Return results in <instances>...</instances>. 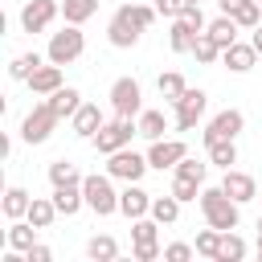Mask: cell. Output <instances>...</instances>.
I'll return each instance as SVG.
<instances>
[{"label": "cell", "mask_w": 262, "mask_h": 262, "mask_svg": "<svg viewBox=\"0 0 262 262\" xmlns=\"http://www.w3.org/2000/svg\"><path fill=\"white\" fill-rule=\"evenodd\" d=\"M98 12V0H61V16L66 25H86Z\"/></svg>", "instance_id": "obj_27"}, {"label": "cell", "mask_w": 262, "mask_h": 262, "mask_svg": "<svg viewBox=\"0 0 262 262\" xmlns=\"http://www.w3.org/2000/svg\"><path fill=\"white\" fill-rule=\"evenodd\" d=\"M57 123H61V119L53 115V106L41 102V106H33V111L25 115V123H20V139H25V143H45V139L53 135Z\"/></svg>", "instance_id": "obj_8"}, {"label": "cell", "mask_w": 262, "mask_h": 262, "mask_svg": "<svg viewBox=\"0 0 262 262\" xmlns=\"http://www.w3.org/2000/svg\"><path fill=\"white\" fill-rule=\"evenodd\" d=\"M82 49H86L82 29H78V25H66L61 33H53V37H49L45 61H53V66H70V61H78V57H82Z\"/></svg>", "instance_id": "obj_5"}, {"label": "cell", "mask_w": 262, "mask_h": 262, "mask_svg": "<svg viewBox=\"0 0 262 262\" xmlns=\"http://www.w3.org/2000/svg\"><path fill=\"white\" fill-rule=\"evenodd\" d=\"M196 188H201V180H188V176H176V180H172V196H176L180 205H184V201H201Z\"/></svg>", "instance_id": "obj_38"}, {"label": "cell", "mask_w": 262, "mask_h": 262, "mask_svg": "<svg viewBox=\"0 0 262 262\" xmlns=\"http://www.w3.org/2000/svg\"><path fill=\"white\" fill-rule=\"evenodd\" d=\"M172 106H176V127H180V131H192V127L201 123L205 106H209V94H205V90H184Z\"/></svg>", "instance_id": "obj_11"}, {"label": "cell", "mask_w": 262, "mask_h": 262, "mask_svg": "<svg viewBox=\"0 0 262 262\" xmlns=\"http://www.w3.org/2000/svg\"><path fill=\"white\" fill-rule=\"evenodd\" d=\"M258 4H262V0H258Z\"/></svg>", "instance_id": "obj_49"}, {"label": "cell", "mask_w": 262, "mask_h": 262, "mask_svg": "<svg viewBox=\"0 0 262 262\" xmlns=\"http://www.w3.org/2000/svg\"><path fill=\"white\" fill-rule=\"evenodd\" d=\"M201 33L184 20V16H176L172 20V33H168V45H172V53H192V41H196Z\"/></svg>", "instance_id": "obj_21"}, {"label": "cell", "mask_w": 262, "mask_h": 262, "mask_svg": "<svg viewBox=\"0 0 262 262\" xmlns=\"http://www.w3.org/2000/svg\"><path fill=\"white\" fill-rule=\"evenodd\" d=\"M156 86H160V94H164L168 102H176V98H180V94L188 90V86H184V78H180L176 70H168V74H160V82H156Z\"/></svg>", "instance_id": "obj_37"}, {"label": "cell", "mask_w": 262, "mask_h": 262, "mask_svg": "<svg viewBox=\"0 0 262 262\" xmlns=\"http://www.w3.org/2000/svg\"><path fill=\"white\" fill-rule=\"evenodd\" d=\"M156 12L168 16V20H176V16L184 12V0H156Z\"/></svg>", "instance_id": "obj_42"}, {"label": "cell", "mask_w": 262, "mask_h": 262, "mask_svg": "<svg viewBox=\"0 0 262 262\" xmlns=\"http://www.w3.org/2000/svg\"><path fill=\"white\" fill-rule=\"evenodd\" d=\"M184 156H188V147H184L180 139H151V147H147V164H151L156 172H164V168H176Z\"/></svg>", "instance_id": "obj_12"}, {"label": "cell", "mask_w": 262, "mask_h": 262, "mask_svg": "<svg viewBox=\"0 0 262 262\" xmlns=\"http://www.w3.org/2000/svg\"><path fill=\"white\" fill-rule=\"evenodd\" d=\"M131 237H135V246H160L156 237H160V221L147 213V217H135L131 221Z\"/></svg>", "instance_id": "obj_28"}, {"label": "cell", "mask_w": 262, "mask_h": 262, "mask_svg": "<svg viewBox=\"0 0 262 262\" xmlns=\"http://www.w3.org/2000/svg\"><path fill=\"white\" fill-rule=\"evenodd\" d=\"M258 233H262V217H258Z\"/></svg>", "instance_id": "obj_48"}, {"label": "cell", "mask_w": 262, "mask_h": 262, "mask_svg": "<svg viewBox=\"0 0 262 262\" xmlns=\"http://www.w3.org/2000/svg\"><path fill=\"white\" fill-rule=\"evenodd\" d=\"M151 217L160 221V225H172L176 217H180V201L168 192V196H151Z\"/></svg>", "instance_id": "obj_32"}, {"label": "cell", "mask_w": 262, "mask_h": 262, "mask_svg": "<svg viewBox=\"0 0 262 262\" xmlns=\"http://www.w3.org/2000/svg\"><path fill=\"white\" fill-rule=\"evenodd\" d=\"M29 90H33V94H45V98H49L53 90H61V66H53V61L41 66V70L29 78Z\"/></svg>", "instance_id": "obj_19"}, {"label": "cell", "mask_w": 262, "mask_h": 262, "mask_svg": "<svg viewBox=\"0 0 262 262\" xmlns=\"http://www.w3.org/2000/svg\"><path fill=\"white\" fill-rule=\"evenodd\" d=\"M196 254V246H188V242H172V246H164V258L168 262H188Z\"/></svg>", "instance_id": "obj_40"}, {"label": "cell", "mask_w": 262, "mask_h": 262, "mask_svg": "<svg viewBox=\"0 0 262 262\" xmlns=\"http://www.w3.org/2000/svg\"><path fill=\"white\" fill-rule=\"evenodd\" d=\"M209 160H213L217 168H233V164H237V143H233V139H217V143H209Z\"/></svg>", "instance_id": "obj_34"}, {"label": "cell", "mask_w": 262, "mask_h": 262, "mask_svg": "<svg viewBox=\"0 0 262 262\" xmlns=\"http://www.w3.org/2000/svg\"><path fill=\"white\" fill-rule=\"evenodd\" d=\"M111 106H115V115H123V119H139V111H143V90H139V82H135V78H115V86H111Z\"/></svg>", "instance_id": "obj_7"}, {"label": "cell", "mask_w": 262, "mask_h": 262, "mask_svg": "<svg viewBox=\"0 0 262 262\" xmlns=\"http://www.w3.org/2000/svg\"><path fill=\"white\" fill-rule=\"evenodd\" d=\"M53 205H57V213H61V217H74V213L86 205L82 184H57V188H53Z\"/></svg>", "instance_id": "obj_18"}, {"label": "cell", "mask_w": 262, "mask_h": 262, "mask_svg": "<svg viewBox=\"0 0 262 262\" xmlns=\"http://www.w3.org/2000/svg\"><path fill=\"white\" fill-rule=\"evenodd\" d=\"M156 16H160V12L147 8V4H123V8H115L111 25H106V41H111L115 49H131V45L139 41V33H143Z\"/></svg>", "instance_id": "obj_1"}, {"label": "cell", "mask_w": 262, "mask_h": 262, "mask_svg": "<svg viewBox=\"0 0 262 262\" xmlns=\"http://www.w3.org/2000/svg\"><path fill=\"white\" fill-rule=\"evenodd\" d=\"M242 205L217 184V188H201V213H205V221L213 225V229H237V213Z\"/></svg>", "instance_id": "obj_2"}, {"label": "cell", "mask_w": 262, "mask_h": 262, "mask_svg": "<svg viewBox=\"0 0 262 262\" xmlns=\"http://www.w3.org/2000/svg\"><path fill=\"white\" fill-rule=\"evenodd\" d=\"M180 16H184V20H188V25L196 29V33H205V29H209V20H205L201 4H184V12H180Z\"/></svg>", "instance_id": "obj_41"}, {"label": "cell", "mask_w": 262, "mask_h": 262, "mask_svg": "<svg viewBox=\"0 0 262 262\" xmlns=\"http://www.w3.org/2000/svg\"><path fill=\"white\" fill-rule=\"evenodd\" d=\"M250 45H254V49H258V53H262V25H258V29H254V37H250Z\"/></svg>", "instance_id": "obj_45"}, {"label": "cell", "mask_w": 262, "mask_h": 262, "mask_svg": "<svg viewBox=\"0 0 262 262\" xmlns=\"http://www.w3.org/2000/svg\"><path fill=\"white\" fill-rule=\"evenodd\" d=\"M205 172H209V168H205L201 160H188V156L176 164V176H188V180H201V184H205Z\"/></svg>", "instance_id": "obj_39"}, {"label": "cell", "mask_w": 262, "mask_h": 262, "mask_svg": "<svg viewBox=\"0 0 262 262\" xmlns=\"http://www.w3.org/2000/svg\"><path fill=\"white\" fill-rule=\"evenodd\" d=\"M237 29H242V25H237L233 16H225V12H221L217 20H209V29H205V33H209V37H213L221 49H229V45L237 41Z\"/></svg>", "instance_id": "obj_23"}, {"label": "cell", "mask_w": 262, "mask_h": 262, "mask_svg": "<svg viewBox=\"0 0 262 262\" xmlns=\"http://www.w3.org/2000/svg\"><path fill=\"white\" fill-rule=\"evenodd\" d=\"M242 127H246V115L229 106V111H221V115H213V119H209V127L201 131V139H205V147H209V143H217V139H237V135H242Z\"/></svg>", "instance_id": "obj_9"}, {"label": "cell", "mask_w": 262, "mask_h": 262, "mask_svg": "<svg viewBox=\"0 0 262 262\" xmlns=\"http://www.w3.org/2000/svg\"><path fill=\"white\" fill-rule=\"evenodd\" d=\"M119 213L131 217V221H135V217H147V213H151V192H143L139 184H127V188L119 192Z\"/></svg>", "instance_id": "obj_15"}, {"label": "cell", "mask_w": 262, "mask_h": 262, "mask_svg": "<svg viewBox=\"0 0 262 262\" xmlns=\"http://www.w3.org/2000/svg\"><path fill=\"white\" fill-rule=\"evenodd\" d=\"M258 258H262V233H258Z\"/></svg>", "instance_id": "obj_46"}, {"label": "cell", "mask_w": 262, "mask_h": 262, "mask_svg": "<svg viewBox=\"0 0 262 262\" xmlns=\"http://www.w3.org/2000/svg\"><path fill=\"white\" fill-rule=\"evenodd\" d=\"M131 254H135V262H156V258H160L164 250H160V246H135Z\"/></svg>", "instance_id": "obj_43"}, {"label": "cell", "mask_w": 262, "mask_h": 262, "mask_svg": "<svg viewBox=\"0 0 262 262\" xmlns=\"http://www.w3.org/2000/svg\"><path fill=\"white\" fill-rule=\"evenodd\" d=\"M102 123H106V119H102L98 102H82V106L74 111V135H78V139H94Z\"/></svg>", "instance_id": "obj_16"}, {"label": "cell", "mask_w": 262, "mask_h": 262, "mask_svg": "<svg viewBox=\"0 0 262 262\" xmlns=\"http://www.w3.org/2000/svg\"><path fill=\"white\" fill-rule=\"evenodd\" d=\"M41 66H45V61H41V53H20V57H12V66H8V78L29 82V78H33Z\"/></svg>", "instance_id": "obj_29"}, {"label": "cell", "mask_w": 262, "mask_h": 262, "mask_svg": "<svg viewBox=\"0 0 262 262\" xmlns=\"http://www.w3.org/2000/svg\"><path fill=\"white\" fill-rule=\"evenodd\" d=\"M221 188H225V192H229L237 205H246V201H254V196H258V180H254L250 172H237V168H225Z\"/></svg>", "instance_id": "obj_13"}, {"label": "cell", "mask_w": 262, "mask_h": 262, "mask_svg": "<svg viewBox=\"0 0 262 262\" xmlns=\"http://www.w3.org/2000/svg\"><path fill=\"white\" fill-rule=\"evenodd\" d=\"M8 246H12V250H25V254H29V250L37 246V225H33L29 217H25V221L16 217V221L8 225Z\"/></svg>", "instance_id": "obj_22"}, {"label": "cell", "mask_w": 262, "mask_h": 262, "mask_svg": "<svg viewBox=\"0 0 262 262\" xmlns=\"http://www.w3.org/2000/svg\"><path fill=\"white\" fill-rule=\"evenodd\" d=\"M49 258H53V250H49V246H41V242L29 250V262H49Z\"/></svg>", "instance_id": "obj_44"}, {"label": "cell", "mask_w": 262, "mask_h": 262, "mask_svg": "<svg viewBox=\"0 0 262 262\" xmlns=\"http://www.w3.org/2000/svg\"><path fill=\"white\" fill-rule=\"evenodd\" d=\"M115 176L106 172V176H86L82 180V196H86V209H94L98 217H111V213H119V192H115V184H111Z\"/></svg>", "instance_id": "obj_3"}, {"label": "cell", "mask_w": 262, "mask_h": 262, "mask_svg": "<svg viewBox=\"0 0 262 262\" xmlns=\"http://www.w3.org/2000/svg\"><path fill=\"white\" fill-rule=\"evenodd\" d=\"M139 135L151 143V139H164V131H168V119H164V111H139Z\"/></svg>", "instance_id": "obj_24"}, {"label": "cell", "mask_w": 262, "mask_h": 262, "mask_svg": "<svg viewBox=\"0 0 262 262\" xmlns=\"http://www.w3.org/2000/svg\"><path fill=\"white\" fill-rule=\"evenodd\" d=\"M221 61H225L233 74H246V70H254V61H258V49H254V45H242V41H233L229 49H221Z\"/></svg>", "instance_id": "obj_17"}, {"label": "cell", "mask_w": 262, "mask_h": 262, "mask_svg": "<svg viewBox=\"0 0 262 262\" xmlns=\"http://www.w3.org/2000/svg\"><path fill=\"white\" fill-rule=\"evenodd\" d=\"M225 16H233L242 29H258L262 25V4L258 0H217Z\"/></svg>", "instance_id": "obj_14"}, {"label": "cell", "mask_w": 262, "mask_h": 262, "mask_svg": "<svg viewBox=\"0 0 262 262\" xmlns=\"http://www.w3.org/2000/svg\"><path fill=\"white\" fill-rule=\"evenodd\" d=\"M29 205H33V196H29L25 188H16V184H12V188L4 192V217H8V221L25 217V213H29Z\"/></svg>", "instance_id": "obj_31"}, {"label": "cell", "mask_w": 262, "mask_h": 262, "mask_svg": "<svg viewBox=\"0 0 262 262\" xmlns=\"http://www.w3.org/2000/svg\"><path fill=\"white\" fill-rule=\"evenodd\" d=\"M147 168H151L147 156H139V151H131V147H119V151L106 156V172H111L115 180H123V184H139Z\"/></svg>", "instance_id": "obj_6"}, {"label": "cell", "mask_w": 262, "mask_h": 262, "mask_svg": "<svg viewBox=\"0 0 262 262\" xmlns=\"http://www.w3.org/2000/svg\"><path fill=\"white\" fill-rule=\"evenodd\" d=\"M192 57H196L201 66H213V61L221 57V45H217V41H213L209 33H201V37L192 41Z\"/></svg>", "instance_id": "obj_36"}, {"label": "cell", "mask_w": 262, "mask_h": 262, "mask_svg": "<svg viewBox=\"0 0 262 262\" xmlns=\"http://www.w3.org/2000/svg\"><path fill=\"white\" fill-rule=\"evenodd\" d=\"M246 258V242L233 233V229H225L221 233V250H217V262H242Z\"/></svg>", "instance_id": "obj_33"}, {"label": "cell", "mask_w": 262, "mask_h": 262, "mask_svg": "<svg viewBox=\"0 0 262 262\" xmlns=\"http://www.w3.org/2000/svg\"><path fill=\"white\" fill-rule=\"evenodd\" d=\"M86 176L78 172V164H70V160H53L49 164V184L57 188V184H82Z\"/></svg>", "instance_id": "obj_30"}, {"label": "cell", "mask_w": 262, "mask_h": 262, "mask_svg": "<svg viewBox=\"0 0 262 262\" xmlns=\"http://www.w3.org/2000/svg\"><path fill=\"white\" fill-rule=\"evenodd\" d=\"M131 135H139V123H135V119H123V115H115L111 123H102V127H98V135H94L90 143L98 147V156H111V151L127 147V143H131Z\"/></svg>", "instance_id": "obj_4"}, {"label": "cell", "mask_w": 262, "mask_h": 262, "mask_svg": "<svg viewBox=\"0 0 262 262\" xmlns=\"http://www.w3.org/2000/svg\"><path fill=\"white\" fill-rule=\"evenodd\" d=\"M221 233H225V229H213V225H209V229H201V233H196V242H192V246H196V254L217 262V250H221Z\"/></svg>", "instance_id": "obj_35"}, {"label": "cell", "mask_w": 262, "mask_h": 262, "mask_svg": "<svg viewBox=\"0 0 262 262\" xmlns=\"http://www.w3.org/2000/svg\"><path fill=\"white\" fill-rule=\"evenodd\" d=\"M57 12H61L57 0H29V4L20 8V29H25V33H45V29L57 20Z\"/></svg>", "instance_id": "obj_10"}, {"label": "cell", "mask_w": 262, "mask_h": 262, "mask_svg": "<svg viewBox=\"0 0 262 262\" xmlns=\"http://www.w3.org/2000/svg\"><path fill=\"white\" fill-rule=\"evenodd\" d=\"M45 102L53 106V115H57V119H74V111L82 106V94H78L74 86H61V90H53Z\"/></svg>", "instance_id": "obj_20"}, {"label": "cell", "mask_w": 262, "mask_h": 262, "mask_svg": "<svg viewBox=\"0 0 262 262\" xmlns=\"http://www.w3.org/2000/svg\"><path fill=\"white\" fill-rule=\"evenodd\" d=\"M184 4H201V0H184Z\"/></svg>", "instance_id": "obj_47"}, {"label": "cell", "mask_w": 262, "mask_h": 262, "mask_svg": "<svg viewBox=\"0 0 262 262\" xmlns=\"http://www.w3.org/2000/svg\"><path fill=\"white\" fill-rule=\"evenodd\" d=\"M25 217H29L37 229H49V225H53V217H61V213H57L53 196H49V201H45V196H33V205H29V213H25Z\"/></svg>", "instance_id": "obj_25"}, {"label": "cell", "mask_w": 262, "mask_h": 262, "mask_svg": "<svg viewBox=\"0 0 262 262\" xmlns=\"http://www.w3.org/2000/svg\"><path fill=\"white\" fill-rule=\"evenodd\" d=\"M86 258H94V262H111V258H119V242H115L111 233H94V237L86 242Z\"/></svg>", "instance_id": "obj_26"}]
</instances>
